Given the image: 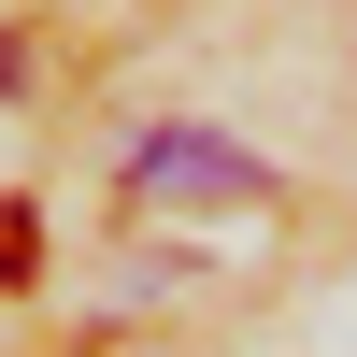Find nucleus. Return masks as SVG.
<instances>
[{
    "label": "nucleus",
    "instance_id": "1",
    "mask_svg": "<svg viewBox=\"0 0 357 357\" xmlns=\"http://www.w3.org/2000/svg\"><path fill=\"white\" fill-rule=\"evenodd\" d=\"M129 186L143 200H272V172H257L243 143H215V129H143Z\"/></svg>",
    "mask_w": 357,
    "mask_h": 357
},
{
    "label": "nucleus",
    "instance_id": "2",
    "mask_svg": "<svg viewBox=\"0 0 357 357\" xmlns=\"http://www.w3.org/2000/svg\"><path fill=\"white\" fill-rule=\"evenodd\" d=\"M29 272H43V215L15 200V215H0V286H29Z\"/></svg>",
    "mask_w": 357,
    "mask_h": 357
},
{
    "label": "nucleus",
    "instance_id": "3",
    "mask_svg": "<svg viewBox=\"0 0 357 357\" xmlns=\"http://www.w3.org/2000/svg\"><path fill=\"white\" fill-rule=\"evenodd\" d=\"M0 86H15V43H0Z\"/></svg>",
    "mask_w": 357,
    "mask_h": 357
}]
</instances>
